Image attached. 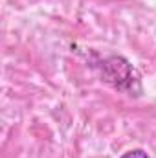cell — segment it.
<instances>
[{"label":"cell","mask_w":156,"mask_h":158,"mask_svg":"<svg viewBox=\"0 0 156 158\" xmlns=\"http://www.w3.org/2000/svg\"><path fill=\"white\" fill-rule=\"evenodd\" d=\"M103 70H105V79L119 90H127L132 86V83H138V76L134 68L130 66V63H127L121 57L107 59L103 63Z\"/></svg>","instance_id":"obj_1"},{"label":"cell","mask_w":156,"mask_h":158,"mask_svg":"<svg viewBox=\"0 0 156 158\" xmlns=\"http://www.w3.org/2000/svg\"><path fill=\"white\" fill-rule=\"evenodd\" d=\"M121 158H149V155H147L145 151H142V149H134V151L125 153Z\"/></svg>","instance_id":"obj_2"}]
</instances>
